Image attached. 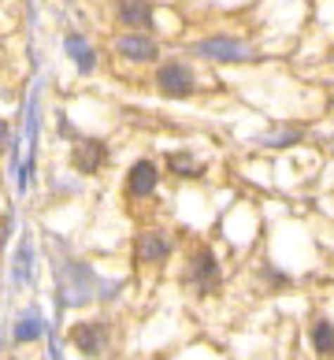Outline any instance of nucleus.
Instances as JSON below:
<instances>
[{"label": "nucleus", "instance_id": "nucleus-1", "mask_svg": "<svg viewBox=\"0 0 334 360\" xmlns=\"http://www.w3.org/2000/svg\"><path fill=\"white\" fill-rule=\"evenodd\" d=\"M56 290H60V304H67V309H78V304H89L93 297H101L104 283L97 278V271H93L86 260L63 257V260L56 264Z\"/></svg>", "mask_w": 334, "mask_h": 360}, {"label": "nucleus", "instance_id": "nucleus-2", "mask_svg": "<svg viewBox=\"0 0 334 360\" xmlns=\"http://www.w3.org/2000/svg\"><path fill=\"white\" fill-rule=\"evenodd\" d=\"M182 283L190 286L197 297H212V293L219 290L223 271H219L216 252H212L208 245H193L190 249V257H186V264H182Z\"/></svg>", "mask_w": 334, "mask_h": 360}, {"label": "nucleus", "instance_id": "nucleus-3", "mask_svg": "<svg viewBox=\"0 0 334 360\" xmlns=\"http://www.w3.org/2000/svg\"><path fill=\"white\" fill-rule=\"evenodd\" d=\"M67 342H71V349L78 356L101 360V356H108L112 327L104 323V319H78V323H71V330H67Z\"/></svg>", "mask_w": 334, "mask_h": 360}, {"label": "nucleus", "instance_id": "nucleus-4", "mask_svg": "<svg viewBox=\"0 0 334 360\" xmlns=\"http://www.w3.org/2000/svg\"><path fill=\"white\" fill-rule=\"evenodd\" d=\"M175 252V234L164 231V226H145V231L134 238V260L138 268H164Z\"/></svg>", "mask_w": 334, "mask_h": 360}, {"label": "nucleus", "instance_id": "nucleus-5", "mask_svg": "<svg viewBox=\"0 0 334 360\" xmlns=\"http://www.w3.org/2000/svg\"><path fill=\"white\" fill-rule=\"evenodd\" d=\"M193 56L208 60V63H238V60H252V49L245 45V37L238 34H212L190 45Z\"/></svg>", "mask_w": 334, "mask_h": 360}, {"label": "nucleus", "instance_id": "nucleus-6", "mask_svg": "<svg viewBox=\"0 0 334 360\" xmlns=\"http://www.w3.org/2000/svg\"><path fill=\"white\" fill-rule=\"evenodd\" d=\"M156 89L164 93V97H171V101H186V97H193L197 78H193V71L186 68L182 60H164L156 68Z\"/></svg>", "mask_w": 334, "mask_h": 360}, {"label": "nucleus", "instance_id": "nucleus-7", "mask_svg": "<svg viewBox=\"0 0 334 360\" xmlns=\"http://www.w3.org/2000/svg\"><path fill=\"white\" fill-rule=\"evenodd\" d=\"M108 164V145L97 138H78L71 149V167L78 175H97V171Z\"/></svg>", "mask_w": 334, "mask_h": 360}, {"label": "nucleus", "instance_id": "nucleus-8", "mask_svg": "<svg viewBox=\"0 0 334 360\" xmlns=\"http://www.w3.org/2000/svg\"><path fill=\"white\" fill-rule=\"evenodd\" d=\"M115 52L123 60L149 63V60H156V37L153 34H141V30H127V34L115 37Z\"/></svg>", "mask_w": 334, "mask_h": 360}, {"label": "nucleus", "instance_id": "nucleus-9", "mask_svg": "<svg viewBox=\"0 0 334 360\" xmlns=\"http://www.w3.org/2000/svg\"><path fill=\"white\" fill-rule=\"evenodd\" d=\"M123 186H127V193H130V197L145 201V197H153V193H156V186H160V167L153 164V160H138V164H130Z\"/></svg>", "mask_w": 334, "mask_h": 360}, {"label": "nucleus", "instance_id": "nucleus-10", "mask_svg": "<svg viewBox=\"0 0 334 360\" xmlns=\"http://www.w3.org/2000/svg\"><path fill=\"white\" fill-rule=\"evenodd\" d=\"M115 19L123 22L127 30L149 34V30H153V4H149V0H119Z\"/></svg>", "mask_w": 334, "mask_h": 360}, {"label": "nucleus", "instance_id": "nucleus-11", "mask_svg": "<svg viewBox=\"0 0 334 360\" xmlns=\"http://www.w3.org/2000/svg\"><path fill=\"white\" fill-rule=\"evenodd\" d=\"M309 342L319 360H334V323L327 316H316L309 323Z\"/></svg>", "mask_w": 334, "mask_h": 360}, {"label": "nucleus", "instance_id": "nucleus-12", "mask_svg": "<svg viewBox=\"0 0 334 360\" xmlns=\"http://www.w3.org/2000/svg\"><path fill=\"white\" fill-rule=\"evenodd\" d=\"M41 335H45V319H41V312H37V309H26L23 316H15L11 338H15L19 345H26V342H37Z\"/></svg>", "mask_w": 334, "mask_h": 360}, {"label": "nucleus", "instance_id": "nucleus-13", "mask_svg": "<svg viewBox=\"0 0 334 360\" xmlns=\"http://www.w3.org/2000/svg\"><path fill=\"white\" fill-rule=\"evenodd\" d=\"M63 49H67V56L78 63V71H86V75H89V71H97V56H93V45L86 41L82 34H67Z\"/></svg>", "mask_w": 334, "mask_h": 360}, {"label": "nucleus", "instance_id": "nucleus-14", "mask_svg": "<svg viewBox=\"0 0 334 360\" xmlns=\"http://www.w3.org/2000/svg\"><path fill=\"white\" fill-rule=\"evenodd\" d=\"M167 171L175 179H197V175H205V164L193 153H167Z\"/></svg>", "mask_w": 334, "mask_h": 360}, {"label": "nucleus", "instance_id": "nucleus-15", "mask_svg": "<svg viewBox=\"0 0 334 360\" xmlns=\"http://www.w3.org/2000/svg\"><path fill=\"white\" fill-rule=\"evenodd\" d=\"M30 268H34V249L30 242H23L15 252V283H30Z\"/></svg>", "mask_w": 334, "mask_h": 360}, {"label": "nucleus", "instance_id": "nucleus-16", "mask_svg": "<svg viewBox=\"0 0 334 360\" xmlns=\"http://www.w3.org/2000/svg\"><path fill=\"white\" fill-rule=\"evenodd\" d=\"M4 145H8V123L0 119V149H4Z\"/></svg>", "mask_w": 334, "mask_h": 360}]
</instances>
